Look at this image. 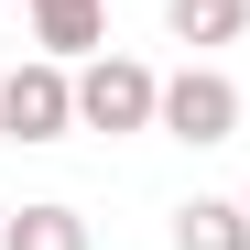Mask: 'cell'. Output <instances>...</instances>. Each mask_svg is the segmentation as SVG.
Masks as SVG:
<instances>
[{
    "mask_svg": "<svg viewBox=\"0 0 250 250\" xmlns=\"http://www.w3.org/2000/svg\"><path fill=\"white\" fill-rule=\"evenodd\" d=\"M163 120V76L131 65V55H87L76 76V131H152Z\"/></svg>",
    "mask_w": 250,
    "mask_h": 250,
    "instance_id": "6da1fadb",
    "label": "cell"
},
{
    "mask_svg": "<svg viewBox=\"0 0 250 250\" xmlns=\"http://www.w3.org/2000/svg\"><path fill=\"white\" fill-rule=\"evenodd\" d=\"M65 131H76V76L55 55L0 76V142H65Z\"/></svg>",
    "mask_w": 250,
    "mask_h": 250,
    "instance_id": "7a4b0ae2",
    "label": "cell"
},
{
    "mask_svg": "<svg viewBox=\"0 0 250 250\" xmlns=\"http://www.w3.org/2000/svg\"><path fill=\"white\" fill-rule=\"evenodd\" d=\"M152 131H174V142H229L239 131V87H229V76L218 65H185V76H163V120H152Z\"/></svg>",
    "mask_w": 250,
    "mask_h": 250,
    "instance_id": "3957f363",
    "label": "cell"
},
{
    "mask_svg": "<svg viewBox=\"0 0 250 250\" xmlns=\"http://www.w3.org/2000/svg\"><path fill=\"white\" fill-rule=\"evenodd\" d=\"M33 44H44L55 65L109 55V0H33Z\"/></svg>",
    "mask_w": 250,
    "mask_h": 250,
    "instance_id": "277c9868",
    "label": "cell"
},
{
    "mask_svg": "<svg viewBox=\"0 0 250 250\" xmlns=\"http://www.w3.org/2000/svg\"><path fill=\"white\" fill-rule=\"evenodd\" d=\"M174 250H250V207L239 196H185L174 207Z\"/></svg>",
    "mask_w": 250,
    "mask_h": 250,
    "instance_id": "5b68a950",
    "label": "cell"
},
{
    "mask_svg": "<svg viewBox=\"0 0 250 250\" xmlns=\"http://www.w3.org/2000/svg\"><path fill=\"white\" fill-rule=\"evenodd\" d=\"M0 250H87V218L76 207H11L0 218Z\"/></svg>",
    "mask_w": 250,
    "mask_h": 250,
    "instance_id": "8992f818",
    "label": "cell"
},
{
    "mask_svg": "<svg viewBox=\"0 0 250 250\" xmlns=\"http://www.w3.org/2000/svg\"><path fill=\"white\" fill-rule=\"evenodd\" d=\"M163 22H174V44H239L250 0H163Z\"/></svg>",
    "mask_w": 250,
    "mask_h": 250,
    "instance_id": "52a82bcc",
    "label": "cell"
},
{
    "mask_svg": "<svg viewBox=\"0 0 250 250\" xmlns=\"http://www.w3.org/2000/svg\"><path fill=\"white\" fill-rule=\"evenodd\" d=\"M239 207H250V185H239Z\"/></svg>",
    "mask_w": 250,
    "mask_h": 250,
    "instance_id": "ba28073f",
    "label": "cell"
}]
</instances>
